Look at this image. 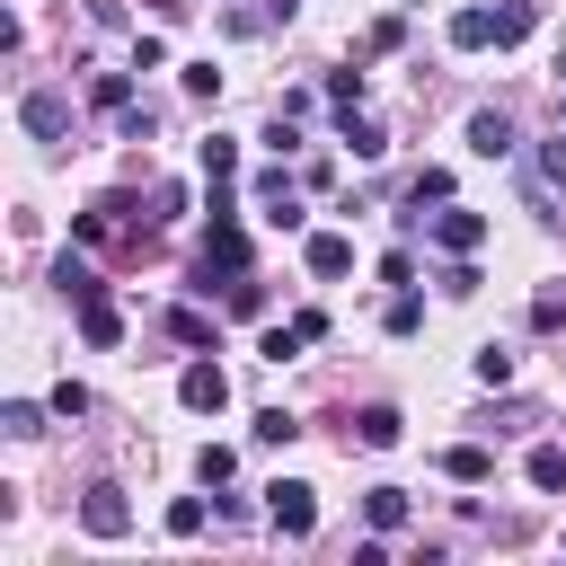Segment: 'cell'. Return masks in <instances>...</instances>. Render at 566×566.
I'll return each mask as SVG.
<instances>
[{
    "label": "cell",
    "mask_w": 566,
    "mask_h": 566,
    "mask_svg": "<svg viewBox=\"0 0 566 566\" xmlns=\"http://www.w3.org/2000/svg\"><path fill=\"white\" fill-rule=\"evenodd\" d=\"M204 177H212V186H231V177H239V151H231V142H222V133H212V142H204Z\"/></svg>",
    "instance_id": "cell-15"
},
{
    "label": "cell",
    "mask_w": 566,
    "mask_h": 566,
    "mask_svg": "<svg viewBox=\"0 0 566 566\" xmlns=\"http://www.w3.org/2000/svg\"><path fill=\"white\" fill-rule=\"evenodd\" d=\"M557 142H566V115H557Z\"/></svg>",
    "instance_id": "cell-26"
},
{
    "label": "cell",
    "mask_w": 566,
    "mask_h": 566,
    "mask_svg": "<svg viewBox=\"0 0 566 566\" xmlns=\"http://www.w3.org/2000/svg\"><path fill=\"white\" fill-rule=\"evenodd\" d=\"M531 487H549V495L566 487V452H557V443H540V452H531Z\"/></svg>",
    "instance_id": "cell-16"
},
{
    "label": "cell",
    "mask_w": 566,
    "mask_h": 566,
    "mask_svg": "<svg viewBox=\"0 0 566 566\" xmlns=\"http://www.w3.org/2000/svg\"><path fill=\"white\" fill-rule=\"evenodd\" d=\"M443 469H452L460 487H478V478H495V460H487L478 443H460V452H443Z\"/></svg>",
    "instance_id": "cell-14"
},
{
    "label": "cell",
    "mask_w": 566,
    "mask_h": 566,
    "mask_svg": "<svg viewBox=\"0 0 566 566\" xmlns=\"http://www.w3.org/2000/svg\"><path fill=\"white\" fill-rule=\"evenodd\" d=\"M169 336H177V345H212V319H204V310H169Z\"/></svg>",
    "instance_id": "cell-20"
},
{
    "label": "cell",
    "mask_w": 566,
    "mask_h": 566,
    "mask_svg": "<svg viewBox=\"0 0 566 566\" xmlns=\"http://www.w3.org/2000/svg\"><path fill=\"white\" fill-rule=\"evenodd\" d=\"M81 336H89V345H115V336H124V319L107 310V293H98V302H81Z\"/></svg>",
    "instance_id": "cell-12"
},
{
    "label": "cell",
    "mask_w": 566,
    "mask_h": 566,
    "mask_svg": "<svg viewBox=\"0 0 566 566\" xmlns=\"http://www.w3.org/2000/svg\"><path fill=\"white\" fill-rule=\"evenodd\" d=\"M390 328H398V336H416V328H424V302H416V293H398V302H390Z\"/></svg>",
    "instance_id": "cell-24"
},
{
    "label": "cell",
    "mask_w": 566,
    "mask_h": 566,
    "mask_svg": "<svg viewBox=\"0 0 566 566\" xmlns=\"http://www.w3.org/2000/svg\"><path fill=\"white\" fill-rule=\"evenodd\" d=\"M81 522H89L98 540H124V522H133V505H124V487H89V505H81Z\"/></svg>",
    "instance_id": "cell-3"
},
{
    "label": "cell",
    "mask_w": 566,
    "mask_h": 566,
    "mask_svg": "<svg viewBox=\"0 0 566 566\" xmlns=\"http://www.w3.org/2000/svg\"><path fill=\"white\" fill-rule=\"evenodd\" d=\"M407 195H416V204H443V195H452V177H443V169H416V186H407Z\"/></svg>",
    "instance_id": "cell-25"
},
{
    "label": "cell",
    "mask_w": 566,
    "mask_h": 566,
    "mask_svg": "<svg viewBox=\"0 0 566 566\" xmlns=\"http://www.w3.org/2000/svg\"><path fill=\"white\" fill-rule=\"evenodd\" d=\"M177 398H186L195 416H222V407H231V381H222V364H186V381H177Z\"/></svg>",
    "instance_id": "cell-2"
},
{
    "label": "cell",
    "mask_w": 566,
    "mask_h": 566,
    "mask_svg": "<svg viewBox=\"0 0 566 566\" xmlns=\"http://www.w3.org/2000/svg\"><path fill=\"white\" fill-rule=\"evenodd\" d=\"M19 115H27V133H45V142H53V133H62V124H71V107H62V98H53V89H36V98H27V107H19Z\"/></svg>",
    "instance_id": "cell-9"
},
{
    "label": "cell",
    "mask_w": 566,
    "mask_h": 566,
    "mask_svg": "<svg viewBox=\"0 0 566 566\" xmlns=\"http://www.w3.org/2000/svg\"><path fill=\"white\" fill-rule=\"evenodd\" d=\"M531 328H540V336H557V328H566V293H557V283L531 302Z\"/></svg>",
    "instance_id": "cell-19"
},
{
    "label": "cell",
    "mask_w": 566,
    "mask_h": 566,
    "mask_svg": "<svg viewBox=\"0 0 566 566\" xmlns=\"http://www.w3.org/2000/svg\"><path fill=\"white\" fill-rule=\"evenodd\" d=\"M345 266H354V239H336V231H319V239H310V274H319V283H336Z\"/></svg>",
    "instance_id": "cell-8"
},
{
    "label": "cell",
    "mask_w": 566,
    "mask_h": 566,
    "mask_svg": "<svg viewBox=\"0 0 566 566\" xmlns=\"http://www.w3.org/2000/svg\"><path fill=\"white\" fill-rule=\"evenodd\" d=\"M557 71H566V53H557Z\"/></svg>",
    "instance_id": "cell-27"
},
{
    "label": "cell",
    "mask_w": 566,
    "mask_h": 566,
    "mask_svg": "<svg viewBox=\"0 0 566 566\" xmlns=\"http://www.w3.org/2000/svg\"><path fill=\"white\" fill-rule=\"evenodd\" d=\"M169 531H177V540L204 531V495H177V505H169Z\"/></svg>",
    "instance_id": "cell-21"
},
{
    "label": "cell",
    "mask_w": 566,
    "mask_h": 566,
    "mask_svg": "<svg viewBox=\"0 0 566 566\" xmlns=\"http://www.w3.org/2000/svg\"><path fill=\"white\" fill-rule=\"evenodd\" d=\"M434 239H443L452 257H469V248L487 239V212H434Z\"/></svg>",
    "instance_id": "cell-5"
},
{
    "label": "cell",
    "mask_w": 566,
    "mask_h": 566,
    "mask_svg": "<svg viewBox=\"0 0 566 566\" xmlns=\"http://www.w3.org/2000/svg\"><path fill=\"white\" fill-rule=\"evenodd\" d=\"M266 522H274L283 540H310V531H319V495H310L302 478H274V487H266Z\"/></svg>",
    "instance_id": "cell-1"
},
{
    "label": "cell",
    "mask_w": 566,
    "mask_h": 566,
    "mask_svg": "<svg viewBox=\"0 0 566 566\" xmlns=\"http://www.w3.org/2000/svg\"><path fill=\"white\" fill-rule=\"evenodd\" d=\"M257 204H266V222H274V231H302V204H293V177H283V169L257 177Z\"/></svg>",
    "instance_id": "cell-4"
},
{
    "label": "cell",
    "mask_w": 566,
    "mask_h": 566,
    "mask_svg": "<svg viewBox=\"0 0 566 566\" xmlns=\"http://www.w3.org/2000/svg\"><path fill=\"white\" fill-rule=\"evenodd\" d=\"M469 151H478V160H505V151H514V124L495 115V107H487V115H469Z\"/></svg>",
    "instance_id": "cell-6"
},
{
    "label": "cell",
    "mask_w": 566,
    "mask_h": 566,
    "mask_svg": "<svg viewBox=\"0 0 566 566\" xmlns=\"http://www.w3.org/2000/svg\"><path fill=\"white\" fill-rule=\"evenodd\" d=\"M345 142H354V160H381V151H390L381 124H372V115H354V107H345Z\"/></svg>",
    "instance_id": "cell-13"
},
{
    "label": "cell",
    "mask_w": 566,
    "mask_h": 566,
    "mask_svg": "<svg viewBox=\"0 0 566 566\" xmlns=\"http://www.w3.org/2000/svg\"><path fill=\"white\" fill-rule=\"evenodd\" d=\"M364 514H372V531H398V522H407V487H372Z\"/></svg>",
    "instance_id": "cell-10"
},
{
    "label": "cell",
    "mask_w": 566,
    "mask_h": 566,
    "mask_svg": "<svg viewBox=\"0 0 566 566\" xmlns=\"http://www.w3.org/2000/svg\"><path fill=\"white\" fill-rule=\"evenodd\" d=\"M354 443H364V452H390V443H398V407H364V416H354Z\"/></svg>",
    "instance_id": "cell-7"
},
{
    "label": "cell",
    "mask_w": 566,
    "mask_h": 566,
    "mask_svg": "<svg viewBox=\"0 0 566 566\" xmlns=\"http://www.w3.org/2000/svg\"><path fill=\"white\" fill-rule=\"evenodd\" d=\"M452 45H460V53L495 45V10H460V19H452Z\"/></svg>",
    "instance_id": "cell-11"
},
{
    "label": "cell",
    "mask_w": 566,
    "mask_h": 566,
    "mask_svg": "<svg viewBox=\"0 0 566 566\" xmlns=\"http://www.w3.org/2000/svg\"><path fill=\"white\" fill-rule=\"evenodd\" d=\"M478 381L505 390V381H514V354H505V345H478Z\"/></svg>",
    "instance_id": "cell-18"
},
{
    "label": "cell",
    "mask_w": 566,
    "mask_h": 566,
    "mask_svg": "<svg viewBox=\"0 0 566 566\" xmlns=\"http://www.w3.org/2000/svg\"><path fill=\"white\" fill-rule=\"evenodd\" d=\"M531 36V0H505V10H495V45H522Z\"/></svg>",
    "instance_id": "cell-17"
},
{
    "label": "cell",
    "mask_w": 566,
    "mask_h": 566,
    "mask_svg": "<svg viewBox=\"0 0 566 566\" xmlns=\"http://www.w3.org/2000/svg\"><path fill=\"white\" fill-rule=\"evenodd\" d=\"M195 469H204V487H222V478H231V469H239V460H231V452H222V443H204V452H195Z\"/></svg>",
    "instance_id": "cell-22"
},
{
    "label": "cell",
    "mask_w": 566,
    "mask_h": 566,
    "mask_svg": "<svg viewBox=\"0 0 566 566\" xmlns=\"http://www.w3.org/2000/svg\"><path fill=\"white\" fill-rule=\"evenodd\" d=\"M293 434H302V424L283 416V407H266V416H257V443H293Z\"/></svg>",
    "instance_id": "cell-23"
}]
</instances>
